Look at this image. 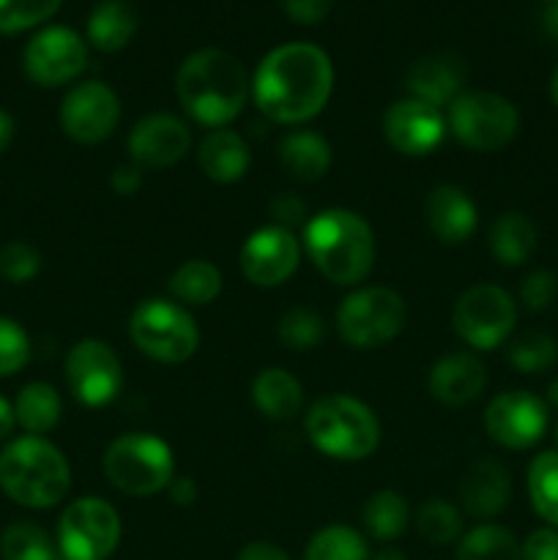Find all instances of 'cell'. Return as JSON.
Here are the masks:
<instances>
[{
  "mask_svg": "<svg viewBox=\"0 0 558 560\" xmlns=\"http://www.w3.org/2000/svg\"><path fill=\"white\" fill-rule=\"evenodd\" d=\"M556 446H558V427H556ZM556 452H558V448H556Z\"/></svg>",
  "mask_w": 558,
  "mask_h": 560,
  "instance_id": "11a10c76",
  "label": "cell"
},
{
  "mask_svg": "<svg viewBox=\"0 0 558 560\" xmlns=\"http://www.w3.org/2000/svg\"><path fill=\"white\" fill-rule=\"evenodd\" d=\"M167 490H170V498H173L178 506L195 503V498H197V487H195V481H191V479H173V481H170Z\"/></svg>",
  "mask_w": 558,
  "mask_h": 560,
  "instance_id": "7dc6e473",
  "label": "cell"
},
{
  "mask_svg": "<svg viewBox=\"0 0 558 560\" xmlns=\"http://www.w3.org/2000/svg\"><path fill=\"white\" fill-rule=\"evenodd\" d=\"M372 560H405V556L399 550H394V547H386V550L377 552V556Z\"/></svg>",
  "mask_w": 558,
  "mask_h": 560,
  "instance_id": "816d5d0a",
  "label": "cell"
},
{
  "mask_svg": "<svg viewBox=\"0 0 558 560\" xmlns=\"http://www.w3.org/2000/svg\"><path fill=\"white\" fill-rule=\"evenodd\" d=\"M427 386L438 402L463 408L481 397L487 386V370L474 353H449L432 366Z\"/></svg>",
  "mask_w": 558,
  "mask_h": 560,
  "instance_id": "ffe728a7",
  "label": "cell"
},
{
  "mask_svg": "<svg viewBox=\"0 0 558 560\" xmlns=\"http://www.w3.org/2000/svg\"><path fill=\"white\" fill-rule=\"evenodd\" d=\"M197 162H200V170L206 173V178L217 180V184H235L249 170V145L235 131L213 129L200 142Z\"/></svg>",
  "mask_w": 558,
  "mask_h": 560,
  "instance_id": "603a6c76",
  "label": "cell"
},
{
  "mask_svg": "<svg viewBox=\"0 0 558 560\" xmlns=\"http://www.w3.org/2000/svg\"><path fill=\"white\" fill-rule=\"evenodd\" d=\"M16 419H14V408H11L9 402H5L3 397H0V441H3L5 435H11V430H14Z\"/></svg>",
  "mask_w": 558,
  "mask_h": 560,
  "instance_id": "f907efd6",
  "label": "cell"
},
{
  "mask_svg": "<svg viewBox=\"0 0 558 560\" xmlns=\"http://www.w3.org/2000/svg\"><path fill=\"white\" fill-rule=\"evenodd\" d=\"M239 560H290L288 552L279 550L271 541H252L239 552Z\"/></svg>",
  "mask_w": 558,
  "mask_h": 560,
  "instance_id": "bcb514c9",
  "label": "cell"
},
{
  "mask_svg": "<svg viewBox=\"0 0 558 560\" xmlns=\"http://www.w3.org/2000/svg\"><path fill=\"white\" fill-rule=\"evenodd\" d=\"M542 27H545L547 36L558 44V3H550L542 14Z\"/></svg>",
  "mask_w": 558,
  "mask_h": 560,
  "instance_id": "681fc988",
  "label": "cell"
},
{
  "mask_svg": "<svg viewBox=\"0 0 558 560\" xmlns=\"http://www.w3.org/2000/svg\"><path fill=\"white\" fill-rule=\"evenodd\" d=\"M31 359V339L20 323L0 317V377L14 375Z\"/></svg>",
  "mask_w": 558,
  "mask_h": 560,
  "instance_id": "f35d334b",
  "label": "cell"
},
{
  "mask_svg": "<svg viewBox=\"0 0 558 560\" xmlns=\"http://www.w3.org/2000/svg\"><path fill=\"white\" fill-rule=\"evenodd\" d=\"M252 402L266 419L290 421L304 405V388L290 372L268 366L252 383Z\"/></svg>",
  "mask_w": 558,
  "mask_h": 560,
  "instance_id": "d4e9b609",
  "label": "cell"
},
{
  "mask_svg": "<svg viewBox=\"0 0 558 560\" xmlns=\"http://www.w3.org/2000/svg\"><path fill=\"white\" fill-rule=\"evenodd\" d=\"M38 271H42V255L33 246L14 241L0 249V277L9 282H31Z\"/></svg>",
  "mask_w": 558,
  "mask_h": 560,
  "instance_id": "ab89813d",
  "label": "cell"
},
{
  "mask_svg": "<svg viewBox=\"0 0 558 560\" xmlns=\"http://www.w3.org/2000/svg\"><path fill=\"white\" fill-rule=\"evenodd\" d=\"M536 249V228L523 213H503L490 228V252L501 266H523Z\"/></svg>",
  "mask_w": 558,
  "mask_h": 560,
  "instance_id": "4316f807",
  "label": "cell"
},
{
  "mask_svg": "<svg viewBox=\"0 0 558 560\" xmlns=\"http://www.w3.org/2000/svg\"><path fill=\"white\" fill-rule=\"evenodd\" d=\"M170 293L178 301L191 306H206L222 290V273L213 262L208 260H186L184 266L175 268V273L170 277Z\"/></svg>",
  "mask_w": 558,
  "mask_h": 560,
  "instance_id": "f1b7e54d",
  "label": "cell"
},
{
  "mask_svg": "<svg viewBox=\"0 0 558 560\" xmlns=\"http://www.w3.org/2000/svg\"><path fill=\"white\" fill-rule=\"evenodd\" d=\"M109 184H113L115 195H124V197L135 195V191L142 186V170L137 167V164H120V167L113 173V180H109Z\"/></svg>",
  "mask_w": 558,
  "mask_h": 560,
  "instance_id": "f6af8a7d",
  "label": "cell"
},
{
  "mask_svg": "<svg viewBox=\"0 0 558 560\" xmlns=\"http://www.w3.org/2000/svg\"><path fill=\"white\" fill-rule=\"evenodd\" d=\"M191 135L175 115H148L131 129L129 153L140 170L173 167L189 151Z\"/></svg>",
  "mask_w": 558,
  "mask_h": 560,
  "instance_id": "ac0fdd59",
  "label": "cell"
},
{
  "mask_svg": "<svg viewBox=\"0 0 558 560\" xmlns=\"http://www.w3.org/2000/svg\"><path fill=\"white\" fill-rule=\"evenodd\" d=\"M485 427L496 443L507 448H531L547 430V408L528 392H507L490 402Z\"/></svg>",
  "mask_w": 558,
  "mask_h": 560,
  "instance_id": "2e32d148",
  "label": "cell"
},
{
  "mask_svg": "<svg viewBox=\"0 0 558 560\" xmlns=\"http://www.w3.org/2000/svg\"><path fill=\"white\" fill-rule=\"evenodd\" d=\"M465 74H468V69H465L460 55L435 52L410 66L405 88H408L410 98H419L435 109L449 107L463 93Z\"/></svg>",
  "mask_w": 558,
  "mask_h": 560,
  "instance_id": "d6986e66",
  "label": "cell"
},
{
  "mask_svg": "<svg viewBox=\"0 0 558 560\" xmlns=\"http://www.w3.org/2000/svg\"><path fill=\"white\" fill-rule=\"evenodd\" d=\"M279 164L290 178L301 184H315L332 167V148L317 131H290L279 142Z\"/></svg>",
  "mask_w": 558,
  "mask_h": 560,
  "instance_id": "cb8c5ba5",
  "label": "cell"
},
{
  "mask_svg": "<svg viewBox=\"0 0 558 560\" xmlns=\"http://www.w3.org/2000/svg\"><path fill=\"white\" fill-rule=\"evenodd\" d=\"M66 381L82 405L102 408L113 402L124 388V366L107 342L82 339L66 359Z\"/></svg>",
  "mask_w": 558,
  "mask_h": 560,
  "instance_id": "7c38bea8",
  "label": "cell"
},
{
  "mask_svg": "<svg viewBox=\"0 0 558 560\" xmlns=\"http://www.w3.org/2000/svg\"><path fill=\"white\" fill-rule=\"evenodd\" d=\"M120 541V517L102 498H80L58 523L60 556L66 560H104Z\"/></svg>",
  "mask_w": 558,
  "mask_h": 560,
  "instance_id": "30bf717a",
  "label": "cell"
},
{
  "mask_svg": "<svg viewBox=\"0 0 558 560\" xmlns=\"http://www.w3.org/2000/svg\"><path fill=\"white\" fill-rule=\"evenodd\" d=\"M304 246L317 271L334 284H359L375 262L372 228L353 211L332 208L304 228Z\"/></svg>",
  "mask_w": 558,
  "mask_h": 560,
  "instance_id": "3957f363",
  "label": "cell"
},
{
  "mask_svg": "<svg viewBox=\"0 0 558 560\" xmlns=\"http://www.w3.org/2000/svg\"><path fill=\"white\" fill-rule=\"evenodd\" d=\"M550 98H553V104L558 107V69H556V74H553V80H550Z\"/></svg>",
  "mask_w": 558,
  "mask_h": 560,
  "instance_id": "db71d44e",
  "label": "cell"
},
{
  "mask_svg": "<svg viewBox=\"0 0 558 560\" xmlns=\"http://www.w3.org/2000/svg\"><path fill=\"white\" fill-rule=\"evenodd\" d=\"M457 560H523L520 545L501 525H479L460 541Z\"/></svg>",
  "mask_w": 558,
  "mask_h": 560,
  "instance_id": "1f68e13d",
  "label": "cell"
},
{
  "mask_svg": "<svg viewBox=\"0 0 558 560\" xmlns=\"http://www.w3.org/2000/svg\"><path fill=\"white\" fill-rule=\"evenodd\" d=\"M120 120V102L104 82H82L66 93L60 104V126L66 135L82 145L107 140Z\"/></svg>",
  "mask_w": 558,
  "mask_h": 560,
  "instance_id": "5bb4252c",
  "label": "cell"
},
{
  "mask_svg": "<svg viewBox=\"0 0 558 560\" xmlns=\"http://www.w3.org/2000/svg\"><path fill=\"white\" fill-rule=\"evenodd\" d=\"M71 470L63 454L38 435L20 438L0 454V487L27 509H49L69 492Z\"/></svg>",
  "mask_w": 558,
  "mask_h": 560,
  "instance_id": "277c9868",
  "label": "cell"
},
{
  "mask_svg": "<svg viewBox=\"0 0 558 560\" xmlns=\"http://www.w3.org/2000/svg\"><path fill=\"white\" fill-rule=\"evenodd\" d=\"M178 102L197 124L222 129L244 109L249 77L244 63L224 49H197L181 63L175 77Z\"/></svg>",
  "mask_w": 558,
  "mask_h": 560,
  "instance_id": "7a4b0ae2",
  "label": "cell"
},
{
  "mask_svg": "<svg viewBox=\"0 0 558 560\" xmlns=\"http://www.w3.org/2000/svg\"><path fill=\"white\" fill-rule=\"evenodd\" d=\"M299 238L279 224L255 230L241 249V271L257 288H277L299 268Z\"/></svg>",
  "mask_w": 558,
  "mask_h": 560,
  "instance_id": "9a60e30c",
  "label": "cell"
},
{
  "mask_svg": "<svg viewBox=\"0 0 558 560\" xmlns=\"http://www.w3.org/2000/svg\"><path fill=\"white\" fill-rule=\"evenodd\" d=\"M545 3H547V5H550V3H558V0H545Z\"/></svg>",
  "mask_w": 558,
  "mask_h": 560,
  "instance_id": "9f6ffc18",
  "label": "cell"
},
{
  "mask_svg": "<svg viewBox=\"0 0 558 560\" xmlns=\"http://www.w3.org/2000/svg\"><path fill=\"white\" fill-rule=\"evenodd\" d=\"M55 560H66V558H55Z\"/></svg>",
  "mask_w": 558,
  "mask_h": 560,
  "instance_id": "6f0895ef",
  "label": "cell"
},
{
  "mask_svg": "<svg viewBox=\"0 0 558 560\" xmlns=\"http://www.w3.org/2000/svg\"><path fill=\"white\" fill-rule=\"evenodd\" d=\"M364 525L370 530L372 539L377 541H394L405 534L408 528V503L399 492L381 490L367 501L364 506Z\"/></svg>",
  "mask_w": 558,
  "mask_h": 560,
  "instance_id": "f546056e",
  "label": "cell"
},
{
  "mask_svg": "<svg viewBox=\"0 0 558 560\" xmlns=\"http://www.w3.org/2000/svg\"><path fill=\"white\" fill-rule=\"evenodd\" d=\"M304 213H306L304 202H301L295 195H282L271 202V217L277 219L279 228H284V230H290L293 224L304 222Z\"/></svg>",
  "mask_w": 558,
  "mask_h": 560,
  "instance_id": "ee69618b",
  "label": "cell"
},
{
  "mask_svg": "<svg viewBox=\"0 0 558 560\" xmlns=\"http://www.w3.org/2000/svg\"><path fill=\"white\" fill-rule=\"evenodd\" d=\"M408 320V306L388 288L356 290L339 304L337 331L350 348L372 350L392 342Z\"/></svg>",
  "mask_w": 558,
  "mask_h": 560,
  "instance_id": "ba28073f",
  "label": "cell"
},
{
  "mask_svg": "<svg viewBox=\"0 0 558 560\" xmlns=\"http://www.w3.org/2000/svg\"><path fill=\"white\" fill-rule=\"evenodd\" d=\"M558 279L550 271H534L520 284V301L528 312H542L556 301Z\"/></svg>",
  "mask_w": 558,
  "mask_h": 560,
  "instance_id": "60d3db41",
  "label": "cell"
},
{
  "mask_svg": "<svg viewBox=\"0 0 558 560\" xmlns=\"http://www.w3.org/2000/svg\"><path fill=\"white\" fill-rule=\"evenodd\" d=\"M304 560H370V550L361 534L345 525H328L317 530L306 545Z\"/></svg>",
  "mask_w": 558,
  "mask_h": 560,
  "instance_id": "d6a6232c",
  "label": "cell"
},
{
  "mask_svg": "<svg viewBox=\"0 0 558 560\" xmlns=\"http://www.w3.org/2000/svg\"><path fill=\"white\" fill-rule=\"evenodd\" d=\"M3 560H55V547L44 528L33 523L11 525L0 541Z\"/></svg>",
  "mask_w": 558,
  "mask_h": 560,
  "instance_id": "d590c367",
  "label": "cell"
},
{
  "mask_svg": "<svg viewBox=\"0 0 558 560\" xmlns=\"http://www.w3.org/2000/svg\"><path fill=\"white\" fill-rule=\"evenodd\" d=\"M306 435L312 446L332 459L359 463L381 443L375 413L348 394H328L312 405L306 416Z\"/></svg>",
  "mask_w": 558,
  "mask_h": 560,
  "instance_id": "5b68a950",
  "label": "cell"
},
{
  "mask_svg": "<svg viewBox=\"0 0 558 560\" xmlns=\"http://www.w3.org/2000/svg\"><path fill=\"white\" fill-rule=\"evenodd\" d=\"M277 334L290 350H312L326 337V323L321 320L317 312L301 310L299 306V310L284 312L277 326Z\"/></svg>",
  "mask_w": 558,
  "mask_h": 560,
  "instance_id": "8d00e7d4",
  "label": "cell"
},
{
  "mask_svg": "<svg viewBox=\"0 0 558 560\" xmlns=\"http://www.w3.org/2000/svg\"><path fill=\"white\" fill-rule=\"evenodd\" d=\"M85 42L63 25L44 27L25 47V74L42 88H55L74 80L85 69Z\"/></svg>",
  "mask_w": 558,
  "mask_h": 560,
  "instance_id": "4fadbf2b",
  "label": "cell"
},
{
  "mask_svg": "<svg viewBox=\"0 0 558 560\" xmlns=\"http://www.w3.org/2000/svg\"><path fill=\"white\" fill-rule=\"evenodd\" d=\"M449 129L470 151L490 153L514 140L520 115L514 104L498 93H460L449 104Z\"/></svg>",
  "mask_w": 558,
  "mask_h": 560,
  "instance_id": "9c48e42d",
  "label": "cell"
},
{
  "mask_svg": "<svg viewBox=\"0 0 558 560\" xmlns=\"http://www.w3.org/2000/svg\"><path fill=\"white\" fill-rule=\"evenodd\" d=\"M11 140H14V118L0 109V156H3L5 148L11 145Z\"/></svg>",
  "mask_w": 558,
  "mask_h": 560,
  "instance_id": "c3c4849f",
  "label": "cell"
},
{
  "mask_svg": "<svg viewBox=\"0 0 558 560\" xmlns=\"http://www.w3.org/2000/svg\"><path fill=\"white\" fill-rule=\"evenodd\" d=\"M332 3L334 0H282L290 20L301 22V25H315V22L326 20Z\"/></svg>",
  "mask_w": 558,
  "mask_h": 560,
  "instance_id": "7bdbcfd3",
  "label": "cell"
},
{
  "mask_svg": "<svg viewBox=\"0 0 558 560\" xmlns=\"http://www.w3.org/2000/svg\"><path fill=\"white\" fill-rule=\"evenodd\" d=\"M129 337L140 353L162 364H181L197 350V323L181 304L164 299L142 301L129 320Z\"/></svg>",
  "mask_w": 558,
  "mask_h": 560,
  "instance_id": "52a82bcc",
  "label": "cell"
},
{
  "mask_svg": "<svg viewBox=\"0 0 558 560\" xmlns=\"http://www.w3.org/2000/svg\"><path fill=\"white\" fill-rule=\"evenodd\" d=\"M334 69L321 47L306 42L282 44L260 60L252 96L260 113L277 124H304L326 107Z\"/></svg>",
  "mask_w": 558,
  "mask_h": 560,
  "instance_id": "6da1fadb",
  "label": "cell"
},
{
  "mask_svg": "<svg viewBox=\"0 0 558 560\" xmlns=\"http://www.w3.org/2000/svg\"><path fill=\"white\" fill-rule=\"evenodd\" d=\"M523 560H558V530L539 528L520 547Z\"/></svg>",
  "mask_w": 558,
  "mask_h": 560,
  "instance_id": "b9f144b4",
  "label": "cell"
},
{
  "mask_svg": "<svg viewBox=\"0 0 558 560\" xmlns=\"http://www.w3.org/2000/svg\"><path fill=\"white\" fill-rule=\"evenodd\" d=\"M416 528H419L421 539L430 545H452L463 534V517L449 501L432 498L416 514Z\"/></svg>",
  "mask_w": 558,
  "mask_h": 560,
  "instance_id": "e575fe53",
  "label": "cell"
},
{
  "mask_svg": "<svg viewBox=\"0 0 558 560\" xmlns=\"http://www.w3.org/2000/svg\"><path fill=\"white\" fill-rule=\"evenodd\" d=\"M558 361V345L550 334L525 331L509 348V364L523 375H539Z\"/></svg>",
  "mask_w": 558,
  "mask_h": 560,
  "instance_id": "836d02e7",
  "label": "cell"
},
{
  "mask_svg": "<svg viewBox=\"0 0 558 560\" xmlns=\"http://www.w3.org/2000/svg\"><path fill=\"white\" fill-rule=\"evenodd\" d=\"M514 323H518V306L512 295L496 284H476L465 290L454 304V331L476 350H492L507 342Z\"/></svg>",
  "mask_w": 558,
  "mask_h": 560,
  "instance_id": "8fae6325",
  "label": "cell"
},
{
  "mask_svg": "<svg viewBox=\"0 0 558 560\" xmlns=\"http://www.w3.org/2000/svg\"><path fill=\"white\" fill-rule=\"evenodd\" d=\"M425 217L441 244H465L474 235L479 213L474 200L457 186H438L427 195Z\"/></svg>",
  "mask_w": 558,
  "mask_h": 560,
  "instance_id": "7402d4cb",
  "label": "cell"
},
{
  "mask_svg": "<svg viewBox=\"0 0 558 560\" xmlns=\"http://www.w3.org/2000/svg\"><path fill=\"white\" fill-rule=\"evenodd\" d=\"M547 402H550L553 408H558V381H553L550 388H547Z\"/></svg>",
  "mask_w": 558,
  "mask_h": 560,
  "instance_id": "f5cc1de1",
  "label": "cell"
},
{
  "mask_svg": "<svg viewBox=\"0 0 558 560\" xmlns=\"http://www.w3.org/2000/svg\"><path fill=\"white\" fill-rule=\"evenodd\" d=\"M60 410H63V405H60L58 392L49 383H31L16 397L14 419L31 435H44V432L55 430V424L60 421Z\"/></svg>",
  "mask_w": 558,
  "mask_h": 560,
  "instance_id": "83f0119b",
  "label": "cell"
},
{
  "mask_svg": "<svg viewBox=\"0 0 558 560\" xmlns=\"http://www.w3.org/2000/svg\"><path fill=\"white\" fill-rule=\"evenodd\" d=\"M512 498V481L509 470L496 459H479L465 470L460 481V501L470 517L490 520L507 509Z\"/></svg>",
  "mask_w": 558,
  "mask_h": 560,
  "instance_id": "44dd1931",
  "label": "cell"
},
{
  "mask_svg": "<svg viewBox=\"0 0 558 560\" xmlns=\"http://www.w3.org/2000/svg\"><path fill=\"white\" fill-rule=\"evenodd\" d=\"M528 495L534 512L558 528V452H545L531 463Z\"/></svg>",
  "mask_w": 558,
  "mask_h": 560,
  "instance_id": "4dcf8cb0",
  "label": "cell"
},
{
  "mask_svg": "<svg viewBox=\"0 0 558 560\" xmlns=\"http://www.w3.org/2000/svg\"><path fill=\"white\" fill-rule=\"evenodd\" d=\"M137 16L124 0H102L88 16V42L102 52H118L135 38Z\"/></svg>",
  "mask_w": 558,
  "mask_h": 560,
  "instance_id": "484cf974",
  "label": "cell"
},
{
  "mask_svg": "<svg viewBox=\"0 0 558 560\" xmlns=\"http://www.w3.org/2000/svg\"><path fill=\"white\" fill-rule=\"evenodd\" d=\"M63 0H0V33H20L42 25Z\"/></svg>",
  "mask_w": 558,
  "mask_h": 560,
  "instance_id": "74e56055",
  "label": "cell"
},
{
  "mask_svg": "<svg viewBox=\"0 0 558 560\" xmlns=\"http://www.w3.org/2000/svg\"><path fill=\"white\" fill-rule=\"evenodd\" d=\"M383 135L394 151L405 156H427L441 145L446 135L443 115L419 98H403L394 102L383 115Z\"/></svg>",
  "mask_w": 558,
  "mask_h": 560,
  "instance_id": "e0dca14e",
  "label": "cell"
},
{
  "mask_svg": "<svg viewBox=\"0 0 558 560\" xmlns=\"http://www.w3.org/2000/svg\"><path fill=\"white\" fill-rule=\"evenodd\" d=\"M102 468L109 485L124 495H156L173 481V452L162 438L129 432L109 443Z\"/></svg>",
  "mask_w": 558,
  "mask_h": 560,
  "instance_id": "8992f818",
  "label": "cell"
}]
</instances>
